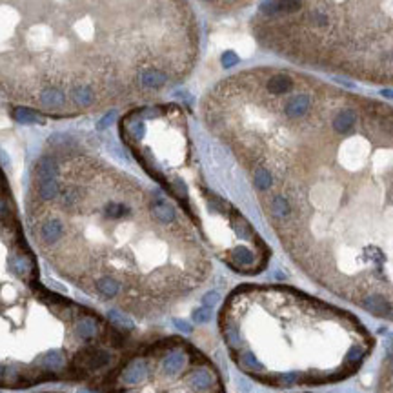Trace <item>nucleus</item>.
<instances>
[{
    "mask_svg": "<svg viewBox=\"0 0 393 393\" xmlns=\"http://www.w3.org/2000/svg\"><path fill=\"white\" fill-rule=\"evenodd\" d=\"M186 364H188V353L182 350H170L162 359L160 368L167 377H177L186 370Z\"/></svg>",
    "mask_w": 393,
    "mask_h": 393,
    "instance_id": "obj_4",
    "label": "nucleus"
},
{
    "mask_svg": "<svg viewBox=\"0 0 393 393\" xmlns=\"http://www.w3.org/2000/svg\"><path fill=\"white\" fill-rule=\"evenodd\" d=\"M95 290L102 299H115V297L121 295L122 292V280L121 278L113 277V275H102L95 280Z\"/></svg>",
    "mask_w": 393,
    "mask_h": 393,
    "instance_id": "obj_7",
    "label": "nucleus"
},
{
    "mask_svg": "<svg viewBox=\"0 0 393 393\" xmlns=\"http://www.w3.org/2000/svg\"><path fill=\"white\" fill-rule=\"evenodd\" d=\"M188 386L197 393H209L215 388V375L208 370V368H195L188 379H186Z\"/></svg>",
    "mask_w": 393,
    "mask_h": 393,
    "instance_id": "obj_5",
    "label": "nucleus"
},
{
    "mask_svg": "<svg viewBox=\"0 0 393 393\" xmlns=\"http://www.w3.org/2000/svg\"><path fill=\"white\" fill-rule=\"evenodd\" d=\"M148 375H149L148 361H146V359H137V361L130 362V364L124 368L121 380L124 384H130V386H133V384L144 382V380L148 379Z\"/></svg>",
    "mask_w": 393,
    "mask_h": 393,
    "instance_id": "obj_6",
    "label": "nucleus"
},
{
    "mask_svg": "<svg viewBox=\"0 0 393 393\" xmlns=\"http://www.w3.org/2000/svg\"><path fill=\"white\" fill-rule=\"evenodd\" d=\"M130 393H131V391H130Z\"/></svg>",
    "mask_w": 393,
    "mask_h": 393,
    "instance_id": "obj_16",
    "label": "nucleus"
},
{
    "mask_svg": "<svg viewBox=\"0 0 393 393\" xmlns=\"http://www.w3.org/2000/svg\"><path fill=\"white\" fill-rule=\"evenodd\" d=\"M175 326L181 331H184V333H191V326L188 322H184V320H175Z\"/></svg>",
    "mask_w": 393,
    "mask_h": 393,
    "instance_id": "obj_14",
    "label": "nucleus"
},
{
    "mask_svg": "<svg viewBox=\"0 0 393 393\" xmlns=\"http://www.w3.org/2000/svg\"><path fill=\"white\" fill-rule=\"evenodd\" d=\"M2 377H4V366H0V382H2Z\"/></svg>",
    "mask_w": 393,
    "mask_h": 393,
    "instance_id": "obj_15",
    "label": "nucleus"
},
{
    "mask_svg": "<svg viewBox=\"0 0 393 393\" xmlns=\"http://www.w3.org/2000/svg\"><path fill=\"white\" fill-rule=\"evenodd\" d=\"M218 299H220V295H218L217 292H209V293H206V295L202 297V302H204V306L213 308V306L218 302Z\"/></svg>",
    "mask_w": 393,
    "mask_h": 393,
    "instance_id": "obj_13",
    "label": "nucleus"
},
{
    "mask_svg": "<svg viewBox=\"0 0 393 393\" xmlns=\"http://www.w3.org/2000/svg\"><path fill=\"white\" fill-rule=\"evenodd\" d=\"M107 317H109V320L115 326H119V328H124V329H131L133 328V324H131V320L126 317L124 313H122L121 310H111L109 313H107Z\"/></svg>",
    "mask_w": 393,
    "mask_h": 393,
    "instance_id": "obj_11",
    "label": "nucleus"
},
{
    "mask_svg": "<svg viewBox=\"0 0 393 393\" xmlns=\"http://www.w3.org/2000/svg\"><path fill=\"white\" fill-rule=\"evenodd\" d=\"M111 362H113V355L106 350H80L73 357V368L80 375L107 368Z\"/></svg>",
    "mask_w": 393,
    "mask_h": 393,
    "instance_id": "obj_3",
    "label": "nucleus"
},
{
    "mask_svg": "<svg viewBox=\"0 0 393 393\" xmlns=\"http://www.w3.org/2000/svg\"><path fill=\"white\" fill-rule=\"evenodd\" d=\"M191 319H193L195 322H208V320L211 319V308H208V306L197 308V310L191 313Z\"/></svg>",
    "mask_w": 393,
    "mask_h": 393,
    "instance_id": "obj_12",
    "label": "nucleus"
},
{
    "mask_svg": "<svg viewBox=\"0 0 393 393\" xmlns=\"http://www.w3.org/2000/svg\"><path fill=\"white\" fill-rule=\"evenodd\" d=\"M15 119L24 124H31V122H42V117H38L35 111L28 109V107H17L15 109Z\"/></svg>",
    "mask_w": 393,
    "mask_h": 393,
    "instance_id": "obj_10",
    "label": "nucleus"
},
{
    "mask_svg": "<svg viewBox=\"0 0 393 393\" xmlns=\"http://www.w3.org/2000/svg\"><path fill=\"white\" fill-rule=\"evenodd\" d=\"M37 368L42 371H47V373H59L66 368V357L62 352H57V350H51L46 352L44 355H40L37 359Z\"/></svg>",
    "mask_w": 393,
    "mask_h": 393,
    "instance_id": "obj_8",
    "label": "nucleus"
},
{
    "mask_svg": "<svg viewBox=\"0 0 393 393\" xmlns=\"http://www.w3.org/2000/svg\"><path fill=\"white\" fill-rule=\"evenodd\" d=\"M73 331L82 341H93L98 335V322L93 317H82L75 322Z\"/></svg>",
    "mask_w": 393,
    "mask_h": 393,
    "instance_id": "obj_9",
    "label": "nucleus"
},
{
    "mask_svg": "<svg viewBox=\"0 0 393 393\" xmlns=\"http://www.w3.org/2000/svg\"><path fill=\"white\" fill-rule=\"evenodd\" d=\"M255 35L299 68L393 88V0H266Z\"/></svg>",
    "mask_w": 393,
    "mask_h": 393,
    "instance_id": "obj_2",
    "label": "nucleus"
},
{
    "mask_svg": "<svg viewBox=\"0 0 393 393\" xmlns=\"http://www.w3.org/2000/svg\"><path fill=\"white\" fill-rule=\"evenodd\" d=\"M297 266L355 301L393 284V104L293 68H251L204 97Z\"/></svg>",
    "mask_w": 393,
    "mask_h": 393,
    "instance_id": "obj_1",
    "label": "nucleus"
}]
</instances>
